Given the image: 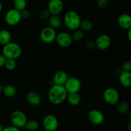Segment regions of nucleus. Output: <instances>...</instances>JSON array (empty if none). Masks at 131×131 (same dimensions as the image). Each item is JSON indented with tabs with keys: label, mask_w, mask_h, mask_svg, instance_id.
Returning <instances> with one entry per match:
<instances>
[{
	"label": "nucleus",
	"mask_w": 131,
	"mask_h": 131,
	"mask_svg": "<svg viewBox=\"0 0 131 131\" xmlns=\"http://www.w3.org/2000/svg\"><path fill=\"white\" fill-rule=\"evenodd\" d=\"M68 93L64 86L54 84L48 93V99L51 104L59 105L66 101Z\"/></svg>",
	"instance_id": "1"
},
{
	"label": "nucleus",
	"mask_w": 131,
	"mask_h": 131,
	"mask_svg": "<svg viewBox=\"0 0 131 131\" xmlns=\"http://www.w3.org/2000/svg\"><path fill=\"white\" fill-rule=\"evenodd\" d=\"M22 52L23 51L20 46L15 42H10L4 46L2 49V54L6 59L15 60L21 56Z\"/></svg>",
	"instance_id": "2"
},
{
	"label": "nucleus",
	"mask_w": 131,
	"mask_h": 131,
	"mask_svg": "<svg viewBox=\"0 0 131 131\" xmlns=\"http://www.w3.org/2000/svg\"><path fill=\"white\" fill-rule=\"evenodd\" d=\"M81 19L76 12L70 10L65 14L63 17V23L65 26L70 30H77L80 26Z\"/></svg>",
	"instance_id": "3"
},
{
	"label": "nucleus",
	"mask_w": 131,
	"mask_h": 131,
	"mask_svg": "<svg viewBox=\"0 0 131 131\" xmlns=\"http://www.w3.org/2000/svg\"><path fill=\"white\" fill-rule=\"evenodd\" d=\"M10 121L13 126L20 129L24 127L26 124L28 119L27 116L23 111L19 110H15L11 113L10 115Z\"/></svg>",
	"instance_id": "4"
},
{
	"label": "nucleus",
	"mask_w": 131,
	"mask_h": 131,
	"mask_svg": "<svg viewBox=\"0 0 131 131\" xmlns=\"http://www.w3.org/2000/svg\"><path fill=\"white\" fill-rule=\"evenodd\" d=\"M120 95L119 93L115 88H107L103 93V99L106 104L111 106L116 105L118 102Z\"/></svg>",
	"instance_id": "5"
},
{
	"label": "nucleus",
	"mask_w": 131,
	"mask_h": 131,
	"mask_svg": "<svg viewBox=\"0 0 131 131\" xmlns=\"http://www.w3.org/2000/svg\"><path fill=\"white\" fill-rule=\"evenodd\" d=\"M20 12L15 8L10 9L6 12L5 15V20L8 25L10 26H15L17 25L21 20Z\"/></svg>",
	"instance_id": "6"
},
{
	"label": "nucleus",
	"mask_w": 131,
	"mask_h": 131,
	"mask_svg": "<svg viewBox=\"0 0 131 131\" xmlns=\"http://www.w3.org/2000/svg\"><path fill=\"white\" fill-rule=\"evenodd\" d=\"M56 31L50 26H46L42 28L40 33L41 40L46 43H51L55 41L56 37Z\"/></svg>",
	"instance_id": "7"
},
{
	"label": "nucleus",
	"mask_w": 131,
	"mask_h": 131,
	"mask_svg": "<svg viewBox=\"0 0 131 131\" xmlns=\"http://www.w3.org/2000/svg\"><path fill=\"white\" fill-rule=\"evenodd\" d=\"M63 86L68 93H78L81 88V82L78 78L70 77L68 78Z\"/></svg>",
	"instance_id": "8"
},
{
	"label": "nucleus",
	"mask_w": 131,
	"mask_h": 131,
	"mask_svg": "<svg viewBox=\"0 0 131 131\" xmlns=\"http://www.w3.org/2000/svg\"><path fill=\"white\" fill-rule=\"evenodd\" d=\"M43 127L46 131H56L59 127V122L57 118L53 115H47L42 121Z\"/></svg>",
	"instance_id": "9"
},
{
	"label": "nucleus",
	"mask_w": 131,
	"mask_h": 131,
	"mask_svg": "<svg viewBox=\"0 0 131 131\" xmlns=\"http://www.w3.org/2000/svg\"><path fill=\"white\" fill-rule=\"evenodd\" d=\"M55 41L60 47L63 48H67L71 46L73 40L71 35L67 32H60L56 35Z\"/></svg>",
	"instance_id": "10"
},
{
	"label": "nucleus",
	"mask_w": 131,
	"mask_h": 131,
	"mask_svg": "<svg viewBox=\"0 0 131 131\" xmlns=\"http://www.w3.org/2000/svg\"><path fill=\"white\" fill-rule=\"evenodd\" d=\"M95 47L100 51H105L111 46V38L108 35L101 34L97 37L95 41Z\"/></svg>",
	"instance_id": "11"
},
{
	"label": "nucleus",
	"mask_w": 131,
	"mask_h": 131,
	"mask_svg": "<svg viewBox=\"0 0 131 131\" xmlns=\"http://www.w3.org/2000/svg\"><path fill=\"white\" fill-rule=\"evenodd\" d=\"M88 119L90 123L95 125H101L104 122V115L98 110H92L88 112Z\"/></svg>",
	"instance_id": "12"
},
{
	"label": "nucleus",
	"mask_w": 131,
	"mask_h": 131,
	"mask_svg": "<svg viewBox=\"0 0 131 131\" xmlns=\"http://www.w3.org/2000/svg\"><path fill=\"white\" fill-rule=\"evenodd\" d=\"M64 4L62 0H50L47 5V10L51 15H59L63 12Z\"/></svg>",
	"instance_id": "13"
},
{
	"label": "nucleus",
	"mask_w": 131,
	"mask_h": 131,
	"mask_svg": "<svg viewBox=\"0 0 131 131\" xmlns=\"http://www.w3.org/2000/svg\"><path fill=\"white\" fill-rule=\"evenodd\" d=\"M118 25L122 29L128 30L131 28V17L128 14H122L117 19Z\"/></svg>",
	"instance_id": "14"
},
{
	"label": "nucleus",
	"mask_w": 131,
	"mask_h": 131,
	"mask_svg": "<svg viewBox=\"0 0 131 131\" xmlns=\"http://www.w3.org/2000/svg\"><path fill=\"white\" fill-rule=\"evenodd\" d=\"M69 78L67 73L64 70H58L53 76V81L54 84L63 86Z\"/></svg>",
	"instance_id": "15"
},
{
	"label": "nucleus",
	"mask_w": 131,
	"mask_h": 131,
	"mask_svg": "<svg viewBox=\"0 0 131 131\" xmlns=\"http://www.w3.org/2000/svg\"><path fill=\"white\" fill-rule=\"evenodd\" d=\"M26 100L29 104L32 106H38L41 103V97L37 92L31 91L26 95Z\"/></svg>",
	"instance_id": "16"
},
{
	"label": "nucleus",
	"mask_w": 131,
	"mask_h": 131,
	"mask_svg": "<svg viewBox=\"0 0 131 131\" xmlns=\"http://www.w3.org/2000/svg\"><path fill=\"white\" fill-rule=\"evenodd\" d=\"M119 82L124 88L131 86V73L122 71L119 74Z\"/></svg>",
	"instance_id": "17"
},
{
	"label": "nucleus",
	"mask_w": 131,
	"mask_h": 131,
	"mask_svg": "<svg viewBox=\"0 0 131 131\" xmlns=\"http://www.w3.org/2000/svg\"><path fill=\"white\" fill-rule=\"evenodd\" d=\"M49 24L51 28L56 29L60 28L62 24V20L59 15H51L48 19Z\"/></svg>",
	"instance_id": "18"
},
{
	"label": "nucleus",
	"mask_w": 131,
	"mask_h": 131,
	"mask_svg": "<svg viewBox=\"0 0 131 131\" xmlns=\"http://www.w3.org/2000/svg\"><path fill=\"white\" fill-rule=\"evenodd\" d=\"M66 100L71 106H76L81 103V98L78 93H68Z\"/></svg>",
	"instance_id": "19"
},
{
	"label": "nucleus",
	"mask_w": 131,
	"mask_h": 131,
	"mask_svg": "<svg viewBox=\"0 0 131 131\" xmlns=\"http://www.w3.org/2000/svg\"><path fill=\"white\" fill-rule=\"evenodd\" d=\"M12 40V35L10 32L6 29L0 30V44L5 46L10 43Z\"/></svg>",
	"instance_id": "20"
},
{
	"label": "nucleus",
	"mask_w": 131,
	"mask_h": 131,
	"mask_svg": "<svg viewBox=\"0 0 131 131\" xmlns=\"http://www.w3.org/2000/svg\"><path fill=\"white\" fill-rule=\"evenodd\" d=\"M1 93H3L5 97H8V98H12L16 95L17 90L16 88L13 85L8 84V85H5V86L3 87Z\"/></svg>",
	"instance_id": "21"
},
{
	"label": "nucleus",
	"mask_w": 131,
	"mask_h": 131,
	"mask_svg": "<svg viewBox=\"0 0 131 131\" xmlns=\"http://www.w3.org/2000/svg\"><path fill=\"white\" fill-rule=\"evenodd\" d=\"M117 110L120 114H126L129 110V105L127 102L125 101H118L117 104Z\"/></svg>",
	"instance_id": "22"
},
{
	"label": "nucleus",
	"mask_w": 131,
	"mask_h": 131,
	"mask_svg": "<svg viewBox=\"0 0 131 131\" xmlns=\"http://www.w3.org/2000/svg\"><path fill=\"white\" fill-rule=\"evenodd\" d=\"M79 28L81 29V30L83 31V32H89L93 28V24H92V22L89 20H81V22L80 26Z\"/></svg>",
	"instance_id": "23"
},
{
	"label": "nucleus",
	"mask_w": 131,
	"mask_h": 131,
	"mask_svg": "<svg viewBox=\"0 0 131 131\" xmlns=\"http://www.w3.org/2000/svg\"><path fill=\"white\" fill-rule=\"evenodd\" d=\"M24 127L28 131H37L39 128V124L35 120H28Z\"/></svg>",
	"instance_id": "24"
},
{
	"label": "nucleus",
	"mask_w": 131,
	"mask_h": 131,
	"mask_svg": "<svg viewBox=\"0 0 131 131\" xmlns=\"http://www.w3.org/2000/svg\"><path fill=\"white\" fill-rule=\"evenodd\" d=\"M14 8L20 12L26 8V0H14L13 1Z\"/></svg>",
	"instance_id": "25"
},
{
	"label": "nucleus",
	"mask_w": 131,
	"mask_h": 131,
	"mask_svg": "<svg viewBox=\"0 0 131 131\" xmlns=\"http://www.w3.org/2000/svg\"><path fill=\"white\" fill-rule=\"evenodd\" d=\"M84 37V33L83 31H81V29H79L74 31L72 35V40L75 41V42H80V41L83 40Z\"/></svg>",
	"instance_id": "26"
},
{
	"label": "nucleus",
	"mask_w": 131,
	"mask_h": 131,
	"mask_svg": "<svg viewBox=\"0 0 131 131\" xmlns=\"http://www.w3.org/2000/svg\"><path fill=\"white\" fill-rule=\"evenodd\" d=\"M16 61L15 60H11V59H6L5 62V68L8 70H13L16 67Z\"/></svg>",
	"instance_id": "27"
},
{
	"label": "nucleus",
	"mask_w": 131,
	"mask_h": 131,
	"mask_svg": "<svg viewBox=\"0 0 131 131\" xmlns=\"http://www.w3.org/2000/svg\"><path fill=\"white\" fill-rule=\"evenodd\" d=\"M39 18L42 20H48L49 17L51 16V14L47 9H43L39 13Z\"/></svg>",
	"instance_id": "28"
},
{
	"label": "nucleus",
	"mask_w": 131,
	"mask_h": 131,
	"mask_svg": "<svg viewBox=\"0 0 131 131\" xmlns=\"http://www.w3.org/2000/svg\"><path fill=\"white\" fill-rule=\"evenodd\" d=\"M122 70L124 72H130L131 71V62L130 61L128 60V61H125L123 63L122 66Z\"/></svg>",
	"instance_id": "29"
},
{
	"label": "nucleus",
	"mask_w": 131,
	"mask_h": 131,
	"mask_svg": "<svg viewBox=\"0 0 131 131\" xmlns=\"http://www.w3.org/2000/svg\"><path fill=\"white\" fill-rule=\"evenodd\" d=\"M97 5L99 8L104 9L107 7L108 5V1L107 0H97Z\"/></svg>",
	"instance_id": "30"
},
{
	"label": "nucleus",
	"mask_w": 131,
	"mask_h": 131,
	"mask_svg": "<svg viewBox=\"0 0 131 131\" xmlns=\"http://www.w3.org/2000/svg\"><path fill=\"white\" fill-rule=\"evenodd\" d=\"M20 12V15H21L22 19H28V17L30 15V12L28 10H27L26 8L24 9V10H22Z\"/></svg>",
	"instance_id": "31"
},
{
	"label": "nucleus",
	"mask_w": 131,
	"mask_h": 131,
	"mask_svg": "<svg viewBox=\"0 0 131 131\" xmlns=\"http://www.w3.org/2000/svg\"><path fill=\"white\" fill-rule=\"evenodd\" d=\"M86 47L89 50H92L95 47V41L93 40H88L86 43Z\"/></svg>",
	"instance_id": "32"
},
{
	"label": "nucleus",
	"mask_w": 131,
	"mask_h": 131,
	"mask_svg": "<svg viewBox=\"0 0 131 131\" xmlns=\"http://www.w3.org/2000/svg\"><path fill=\"white\" fill-rule=\"evenodd\" d=\"M2 131H20V130H19V129L13 126V125H9V126L3 127Z\"/></svg>",
	"instance_id": "33"
},
{
	"label": "nucleus",
	"mask_w": 131,
	"mask_h": 131,
	"mask_svg": "<svg viewBox=\"0 0 131 131\" xmlns=\"http://www.w3.org/2000/svg\"><path fill=\"white\" fill-rule=\"evenodd\" d=\"M6 60V58L2 54H0V67H3L5 66Z\"/></svg>",
	"instance_id": "34"
},
{
	"label": "nucleus",
	"mask_w": 131,
	"mask_h": 131,
	"mask_svg": "<svg viewBox=\"0 0 131 131\" xmlns=\"http://www.w3.org/2000/svg\"><path fill=\"white\" fill-rule=\"evenodd\" d=\"M128 33H127V37H128V40L129 41L131 40V29H128Z\"/></svg>",
	"instance_id": "35"
},
{
	"label": "nucleus",
	"mask_w": 131,
	"mask_h": 131,
	"mask_svg": "<svg viewBox=\"0 0 131 131\" xmlns=\"http://www.w3.org/2000/svg\"><path fill=\"white\" fill-rule=\"evenodd\" d=\"M128 130H129V131H131V121L130 120V121L129 122V124H128Z\"/></svg>",
	"instance_id": "36"
},
{
	"label": "nucleus",
	"mask_w": 131,
	"mask_h": 131,
	"mask_svg": "<svg viewBox=\"0 0 131 131\" xmlns=\"http://www.w3.org/2000/svg\"><path fill=\"white\" fill-rule=\"evenodd\" d=\"M2 10H3V5L1 3V1H0V13H1V12L2 11Z\"/></svg>",
	"instance_id": "37"
},
{
	"label": "nucleus",
	"mask_w": 131,
	"mask_h": 131,
	"mask_svg": "<svg viewBox=\"0 0 131 131\" xmlns=\"http://www.w3.org/2000/svg\"><path fill=\"white\" fill-rule=\"evenodd\" d=\"M4 127L2 125H1V124H0V131H2L3 130V129Z\"/></svg>",
	"instance_id": "38"
},
{
	"label": "nucleus",
	"mask_w": 131,
	"mask_h": 131,
	"mask_svg": "<svg viewBox=\"0 0 131 131\" xmlns=\"http://www.w3.org/2000/svg\"><path fill=\"white\" fill-rule=\"evenodd\" d=\"M2 88H3V86H1V84H0V93H1V92H2Z\"/></svg>",
	"instance_id": "39"
},
{
	"label": "nucleus",
	"mask_w": 131,
	"mask_h": 131,
	"mask_svg": "<svg viewBox=\"0 0 131 131\" xmlns=\"http://www.w3.org/2000/svg\"><path fill=\"white\" fill-rule=\"evenodd\" d=\"M45 131H46V130H45Z\"/></svg>",
	"instance_id": "40"
}]
</instances>
